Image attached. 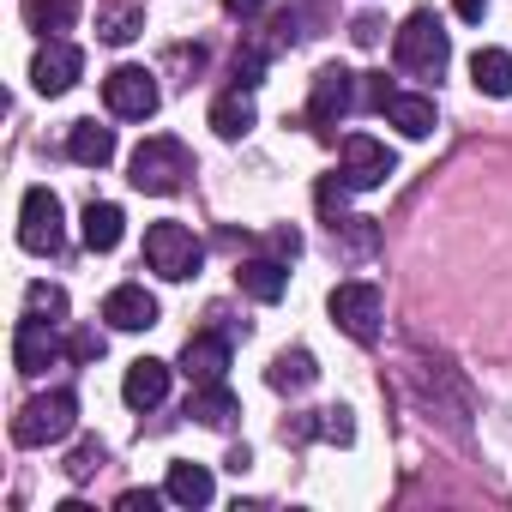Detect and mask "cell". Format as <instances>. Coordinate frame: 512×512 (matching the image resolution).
<instances>
[{"instance_id": "obj_34", "label": "cell", "mask_w": 512, "mask_h": 512, "mask_svg": "<svg viewBox=\"0 0 512 512\" xmlns=\"http://www.w3.org/2000/svg\"><path fill=\"white\" fill-rule=\"evenodd\" d=\"M223 7H229L235 19H253V13H260V7H266V0H223Z\"/></svg>"}, {"instance_id": "obj_6", "label": "cell", "mask_w": 512, "mask_h": 512, "mask_svg": "<svg viewBox=\"0 0 512 512\" xmlns=\"http://www.w3.org/2000/svg\"><path fill=\"white\" fill-rule=\"evenodd\" d=\"M326 308H332L338 332H350L356 344H374V338H380V314H386V302H380L374 284H338V290L326 296Z\"/></svg>"}, {"instance_id": "obj_7", "label": "cell", "mask_w": 512, "mask_h": 512, "mask_svg": "<svg viewBox=\"0 0 512 512\" xmlns=\"http://www.w3.org/2000/svg\"><path fill=\"white\" fill-rule=\"evenodd\" d=\"M103 103H109L115 121H145V115H157L163 91H157V79H151L145 67H115V73L103 79Z\"/></svg>"}, {"instance_id": "obj_20", "label": "cell", "mask_w": 512, "mask_h": 512, "mask_svg": "<svg viewBox=\"0 0 512 512\" xmlns=\"http://www.w3.org/2000/svg\"><path fill=\"white\" fill-rule=\"evenodd\" d=\"M235 284H241L253 302H284V290H290V272H284L278 260H247V266L235 272Z\"/></svg>"}, {"instance_id": "obj_2", "label": "cell", "mask_w": 512, "mask_h": 512, "mask_svg": "<svg viewBox=\"0 0 512 512\" xmlns=\"http://www.w3.org/2000/svg\"><path fill=\"white\" fill-rule=\"evenodd\" d=\"M181 175H193V157H187V145L169 139V133L145 139V145L133 151V163H127V181H133L139 193H175Z\"/></svg>"}, {"instance_id": "obj_10", "label": "cell", "mask_w": 512, "mask_h": 512, "mask_svg": "<svg viewBox=\"0 0 512 512\" xmlns=\"http://www.w3.org/2000/svg\"><path fill=\"white\" fill-rule=\"evenodd\" d=\"M374 109L398 127V133H410V139H428L434 127H440V115H434V103L428 97H416V91H392V85H374Z\"/></svg>"}, {"instance_id": "obj_18", "label": "cell", "mask_w": 512, "mask_h": 512, "mask_svg": "<svg viewBox=\"0 0 512 512\" xmlns=\"http://www.w3.org/2000/svg\"><path fill=\"white\" fill-rule=\"evenodd\" d=\"M121 235H127L121 205L91 199V205H85V247H91V253H115V247H121Z\"/></svg>"}, {"instance_id": "obj_12", "label": "cell", "mask_w": 512, "mask_h": 512, "mask_svg": "<svg viewBox=\"0 0 512 512\" xmlns=\"http://www.w3.org/2000/svg\"><path fill=\"white\" fill-rule=\"evenodd\" d=\"M61 356V338H55V320H19V332H13V362H19V374H43L49 362Z\"/></svg>"}, {"instance_id": "obj_29", "label": "cell", "mask_w": 512, "mask_h": 512, "mask_svg": "<svg viewBox=\"0 0 512 512\" xmlns=\"http://www.w3.org/2000/svg\"><path fill=\"white\" fill-rule=\"evenodd\" d=\"M73 356H79V362H97V356H103V338H97V332H79V338H73Z\"/></svg>"}, {"instance_id": "obj_30", "label": "cell", "mask_w": 512, "mask_h": 512, "mask_svg": "<svg viewBox=\"0 0 512 512\" xmlns=\"http://www.w3.org/2000/svg\"><path fill=\"white\" fill-rule=\"evenodd\" d=\"M157 500H169V494H151V488L139 494V488H133V494H121V512H151Z\"/></svg>"}, {"instance_id": "obj_28", "label": "cell", "mask_w": 512, "mask_h": 512, "mask_svg": "<svg viewBox=\"0 0 512 512\" xmlns=\"http://www.w3.org/2000/svg\"><path fill=\"white\" fill-rule=\"evenodd\" d=\"M97 464H103V446H97V440H85V446L73 452V464H67V470H73V476H91Z\"/></svg>"}, {"instance_id": "obj_31", "label": "cell", "mask_w": 512, "mask_h": 512, "mask_svg": "<svg viewBox=\"0 0 512 512\" xmlns=\"http://www.w3.org/2000/svg\"><path fill=\"white\" fill-rule=\"evenodd\" d=\"M272 247L284 253V260H296V253H302V235H296V229H278V235H272Z\"/></svg>"}, {"instance_id": "obj_32", "label": "cell", "mask_w": 512, "mask_h": 512, "mask_svg": "<svg viewBox=\"0 0 512 512\" xmlns=\"http://www.w3.org/2000/svg\"><path fill=\"white\" fill-rule=\"evenodd\" d=\"M452 7H458V19H464V25H482V13H488V0H452Z\"/></svg>"}, {"instance_id": "obj_11", "label": "cell", "mask_w": 512, "mask_h": 512, "mask_svg": "<svg viewBox=\"0 0 512 512\" xmlns=\"http://www.w3.org/2000/svg\"><path fill=\"white\" fill-rule=\"evenodd\" d=\"M103 320H109L115 332H151V326H157V296H151L145 284H121V290H109Z\"/></svg>"}, {"instance_id": "obj_24", "label": "cell", "mask_w": 512, "mask_h": 512, "mask_svg": "<svg viewBox=\"0 0 512 512\" xmlns=\"http://www.w3.org/2000/svg\"><path fill=\"white\" fill-rule=\"evenodd\" d=\"M278 392H308L314 380H320V368H314V356L308 350H284L278 362H272V374H266Z\"/></svg>"}, {"instance_id": "obj_17", "label": "cell", "mask_w": 512, "mask_h": 512, "mask_svg": "<svg viewBox=\"0 0 512 512\" xmlns=\"http://www.w3.org/2000/svg\"><path fill=\"white\" fill-rule=\"evenodd\" d=\"M163 494L175 500V506H211V494H217V482H211V470L205 464H169V476H163Z\"/></svg>"}, {"instance_id": "obj_15", "label": "cell", "mask_w": 512, "mask_h": 512, "mask_svg": "<svg viewBox=\"0 0 512 512\" xmlns=\"http://www.w3.org/2000/svg\"><path fill=\"white\" fill-rule=\"evenodd\" d=\"M350 91H356V79L344 73V67H320L314 73V97H308V121H338L344 109H350Z\"/></svg>"}, {"instance_id": "obj_25", "label": "cell", "mask_w": 512, "mask_h": 512, "mask_svg": "<svg viewBox=\"0 0 512 512\" xmlns=\"http://www.w3.org/2000/svg\"><path fill=\"white\" fill-rule=\"evenodd\" d=\"M308 434H320L332 446H350L356 440V422H350L344 404H332V410H314V422H296V440H308Z\"/></svg>"}, {"instance_id": "obj_33", "label": "cell", "mask_w": 512, "mask_h": 512, "mask_svg": "<svg viewBox=\"0 0 512 512\" xmlns=\"http://www.w3.org/2000/svg\"><path fill=\"white\" fill-rule=\"evenodd\" d=\"M380 31H386L380 19H356V43H380Z\"/></svg>"}, {"instance_id": "obj_5", "label": "cell", "mask_w": 512, "mask_h": 512, "mask_svg": "<svg viewBox=\"0 0 512 512\" xmlns=\"http://www.w3.org/2000/svg\"><path fill=\"white\" fill-rule=\"evenodd\" d=\"M67 241V223H61V199L49 187H25V205H19V247L25 253H61Z\"/></svg>"}, {"instance_id": "obj_3", "label": "cell", "mask_w": 512, "mask_h": 512, "mask_svg": "<svg viewBox=\"0 0 512 512\" xmlns=\"http://www.w3.org/2000/svg\"><path fill=\"white\" fill-rule=\"evenodd\" d=\"M73 428H79V398H73L67 386L31 398V404L13 416V440H19V446H55V440H67Z\"/></svg>"}, {"instance_id": "obj_1", "label": "cell", "mask_w": 512, "mask_h": 512, "mask_svg": "<svg viewBox=\"0 0 512 512\" xmlns=\"http://www.w3.org/2000/svg\"><path fill=\"white\" fill-rule=\"evenodd\" d=\"M392 55H398V67H404V73L440 79V73H446V61H452V37H446V25L422 7V13H410V19H404V31H398Z\"/></svg>"}, {"instance_id": "obj_23", "label": "cell", "mask_w": 512, "mask_h": 512, "mask_svg": "<svg viewBox=\"0 0 512 512\" xmlns=\"http://www.w3.org/2000/svg\"><path fill=\"white\" fill-rule=\"evenodd\" d=\"M73 19H79V0H25V25L43 31V37L73 31Z\"/></svg>"}, {"instance_id": "obj_19", "label": "cell", "mask_w": 512, "mask_h": 512, "mask_svg": "<svg viewBox=\"0 0 512 512\" xmlns=\"http://www.w3.org/2000/svg\"><path fill=\"white\" fill-rule=\"evenodd\" d=\"M187 416H193V422H205V428H229V422L241 416V404H235V392H229L223 380H211V386H193Z\"/></svg>"}, {"instance_id": "obj_14", "label": "cell", "mask_w": 512, "mask_h": 512, "mask_svg": "<svg viewBox=\"0 0 512 512\" xmlns=\"http://www.w3.org/2000/svg\"><path fill=\"white\" fill-rule=\"evenodd\" d=\"M121 398H127L133 410H157V404L169 398V362L139 356V362L127 368V380H121Z\"/></svg>"}, {"instance_id": "obj_21", "label": "cell", "mask_w": 512, "mask_h": 512, "mask_svg": "<svg viewBox=\"0 0 512 512\" xmlns=\"http://www.w3.org/2000/svg\"><path fill=\"white\" fill-rule=\"evenodd\" d=\"M211 127H217V139H241V133L253 127V97H247V85H235V91H223V97L211 103Z\"/></svg>"}, {"instance_id": "obj_22", "label": "cell", "mask_w": 512, "mask_h": 512, "mask_svg": "<svg viewBox=\"0 0 512 512\" xmlns=\"http://www.w3.org/2000/svg\"><path fill=\"white\" fill-rule=\"evenodd\" d=\"M470 79H476V91H488V97H512V55H506V49H476V55H470Z\"/></svg>"}, {"instance_id": "obj_13", "label": "cell", "mask_w": 512, "mask_h": 512, "mask_svg": "<svg viewBox=\"0 0 512 512\" xmlns=\"http://www.w3.org/2000/svg\"><path fill=\"white\" fill-rule=\"evenodd\" d=\"M181 374H187L193 386H211V380H223V374H229V338H217V332H199V338H187V350H181Z\"/></svg>"}, {"instance_id": "obj_8", "label": "cell", "mask_w": 512, "mask_h": 512, "mask_svg": "<svg viewBox=\"0 0 512 512\" xmlns=\"http://www.w3.org/2000/svg\"><path fill=\"white\" fill-rule=\"evenodd\" d=\"M392 169H398V157H392L374 133H350V139H344V169H338V175H344L356 193L386 187V181H392Z\"/></svg>"}, {"instance_id": "obj_16", "label": "cell", "mask_w": 512, "mask_h": 512, "mask_svg": "<svg viewBox=\"0 0 512 512\" xmlns=\"http://www.w3.org/2000/svg\"><path fill=\"white\" fill-rule=\"evenodd\" d=\"M67 157H73V163H85V169H103V163H115V127L73 121V133H67Z\"/></svg>"}, {"instance_id": "obj_27", "label": "cell", "mask_w": 512, "mask_h": 512, "mask_svg": "<svg viewBox=\"0 0 512 512\" xmlns=\"http://www.w3.org/2000/svg\"><path fill=\"white\" fill-rule=\"evenodd\" d=\"M25 308H31L37 320H55V326L67 320V296H61L55 284H31V290H25Z\"/></svg>"}, {"instance_id": "obj_4", "label": "cell", "mask_w": 512, "mask_h": 512, "mask_svg": "<svg viewBox=\"0 0 512 512\" xmlns=\"http://www.w3.org/2000/svg\"><path fill=\"white\" fill-rule=\"evenodd\" d=\"M199 260H205V247H199V235H193L187 223H151V229H145V266H151L157 278L187 284V278L199 272Z\"/></svg>"}, {"instance_id": "obj_9", "label": "cell", "mask_w": 512, "mask_h": 512, "mask_svg": "<svg viewBox=\"0 0 512 512\" xmlns=\"http://www.w3.org/2000/svg\"><path fill=\"white\" fill-rule=\"evenodd\" d=\"M85 73V55L67 43V37H49L43 49H37V61H31V85L43 91V97H61V91H73V79Z\"/></svg>"}, {"instance_id": "obj_26", "label": "cell", "mask_w": 512, "mask_h": 512, "mask_svg": "<svg viewBox=\"0 0 512 512\" xmlns=\"http://www.w3.org/2000/svg\"><path fill=\"white\" fill-rule=\"evenodd\" d=\"M139 31H145V13L139 7H103L97 13V37L103 43H133Z\"/></svg>"}]
</instances>
